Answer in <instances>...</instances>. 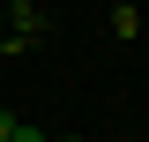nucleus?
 <instances>
[{"label": "nucleus", "instance_id": "nucleus-2", "mask_svg": "<svg viewBox=\"0 0 149 142\" xmlns=\"http://www.w3.org/2000/svg\"><path fill=\"white\" fill-rule=\"evenodd\" d=\"M8 135H15V112H8V105H0V142H8Z\"/></svg>", "mask_w": 149, "mask_h": 142}, {"label": "nucleus", "instance_id": "nucleus-3", "mask_svg": "<svg viewBox=\"0 0 149 142\" xmlns=\"http://www.w3.org/2000/svg\"><path fill=\"white\" fill-rule=\"evenodd\" d=\"M67 142H90V135H67Z\"/></svg>", "mask_w": 149, "mask_h": 142}, {"label": "nucleus", "instance_id": "nucleus-1", "mask_svg": "<svg viewBox=\"0 0 149 142\" xmlns=\"http://www.w3.org/2000/svg\"><path fill=\"white\" fill-rule=\"evenodd\" d=\"M8 142H45V135H37V127H22V120H15V135H8Z\"/></svg>", "mask_w": 149, "mask_h": 142}]
</instances>
